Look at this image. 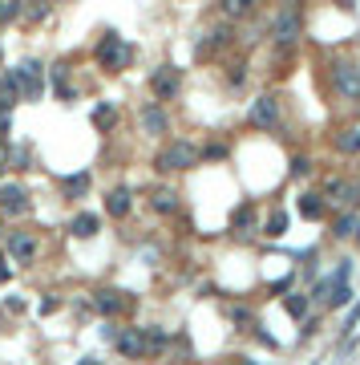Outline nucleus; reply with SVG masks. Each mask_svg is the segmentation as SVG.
Wrapping results in <instances>:
<instances>
[{"mask_svg":"<svg viewBox=\"0 0 360 365\" xmlns=\"http://www.w3.org/2000/svg\"><path fill=\"white\" fill-rule=\"evenodd\" d=\"M12 73V82H16V93H21V102H41V93H45V65L37 61V57H25L16 69H8Z\"/></svg>","mask_w":360,"mask_h":365,"instance_id":"1","label":"nucleus"},{"mask_svg":"<svg viewBox=\"0 0 360 365\" xmlns=\"http://www.w3.org/2000/svg\"><path fill=\"white\" fill-rule=\"evenodd\" d=\"M190 167H198V146H190V142H170V146H162L158 158H154V171H158V175L190 171Z\"/></svg>","mask_w":360,"mask_h":365,"instance_id":"2","label":"nucleus"},{"mask_svg":"<svg viewBox=\"0 0 360 365\" xmlns=\"http://www.w3.org/2000/svg\"><path fill=\"white\" fill-rule=\"evenodd\" d=\"M93 57H97V65H101V69H110V73H122V69L134 61V49L126 45L118 33H105V37L97 41V53H93Z\"/></svg>","mask_w":360,"mask_h":365,"instance_id":"3","label":"nucleus"},{"mask_svg":"<svg viewBox=\"0 0 360 365\" xmlns=\"http://www.w3.org/2000/svg\"><path fill=\"white\" fill-rule=\"evenodd\" d=\"M179 90H182V69L170 65V61H162V65L150 73V93H154L158 102H170Z\"/></svg>","mask_w":360,"mask_h":365,"instance_id":"4","label":"nucleus"},{"mask_svg":"<svg viewBox=\"0 0 360 365\" xmlns=\"http://www.w3.org/2000/svg\"><path fill=\"white\" fill-rule=\"evenodd\" d=\"M93 309H97L101 317H122V313L134 309V301H130V292H122V288H97V292H93Z\"/></svg>","mask_w":360,"mask_h":365,"instance_id":"5","label":"nucleus"},{"mask_svg":"<svg viewBox=\"0 0 360 365\" xmlns=\"http://www.w3.org/2000/svg\"><path fill=\"white\" fill-rule=\"evenodd\" d=\"M324 203L357 207V203H360V179H328V182H324Z\"/></svg>","mask_w":360,"mask_h":365,"instance_id":"6","label":"nucleus"},{"mask_svg":"<svg viewBox=\"0 0 360 365\" xmlns=\"http://www.w3.org/2000/svg\"><path fill=\"white\" fill-rule=\"evenodd\" d=\"M271 37H275L279 45H296V41H300V12H296L292 4L275 12V21H271Z\"/></svg>","mask_w":360,"mask_h":365,"instance_id":"7","label":"nucleus"},{"mask_svg":"<svg viewBox=\"0 0 360 365\" xmlns=\"http://www.w3.org/2000/svg\"><path fill=\"white\" fill-rule=\"evenodd\" d=\"M332 90L340 97H348V102H360V65H352V61L336 65L332 69Z\"/></svg>","mask_w":360,"mask_h":365,"instance_id":"8","label":"nucleus"},{"mask_svg":"<svg viewBox=\"0 0 360 365\" xmlns=\"http://www.w3.org/2000/svg\"><path fill=\"white\" fill-rule=\"evenodd\" d=\"M138 122H142V130L154 138H166L170 134V114L162 110V102H146L142 110H138Z\"/></svg>","mask_w":360,"mask_h":365,"instance_id":"9","label":"nucleus"},{"mask_svg":"<svg viewBox=\"0 0 360 365\" xmlns=\"http://www.w3.org/2000/svg\"><path fill=\"white\" fill-rule=\"evenodd\" d=\"M247 122H251L255 130H275V126H279V102H275L271 93L255 97V102H251V114H247Z\"/></svg>","mask_w":360,"mask_h":365,"instance_id":"10","label":"nucleus"},{"mask_svg":"<svg viewBox=\"0 0 360 365\" xmlns=\"http://www.w3.org/2000/svg\"><path fill=\"white\" fill-rule=\"evenodd\" d=\"M8 256L16 264H33L37 260V235L33 231H8Z\"/></svg>","mask_w":360,"mask_h":365,"instance_id":"11","label":"nucleus"},{"mask_svg":"<svg viewBox=\"0 0 360 365\" xmlns=\"http://www.w3.org/2000/svg\"><path fill=\"white\" fill-rule=\"evenodd\" d=\"M0 211L4 215H25L29 211V191L16 187V182H4L0 187Z\"/></svg>","mask_w":360,"mask_h":365,"instance_id":"12","label":"nucleus"},{"mask_svg":"<svg viewBox=\"0 0 360 365\" xmlns=\"http://www.w3.org/2000/svg\"><path fill=\"white\" fill-rule=\"evenodd\" d=\"M114 345H118V353L122 357H150V349H146V333L142 329H126V333H118L114 337Z\"/></svg>","mask_w":360,"mask_h":365,"instance_id":"13","label":"nucleus"},{"mask_svg":"<svg viewBox=\"0 0 360 365\" xmlns=\"http://www.w3.org/2000/svg\"><path fill=\"white\" fill-rule=\"evenodd\" d=\"M130 207H134V191H130V187H114V191L105 195V215H110V220H126Z\"/></svg>","mask_w":360,"mask_h":365,"instance_id":"14","label":"nucleus"},{"mask_svg":"<svg viewBox=\"0 0 360 365\" xmlns=\"http://www.w3.org/2000/svg\"><path fill=\"white\" fill-rule=\"evenodd\" d=\"M150 207H154L158 215H175V211H179V191H175V187H154V191H150Z\"/></svg>","mask_w":360,"mask_h":365,"instance_id":"15","label":"nucleus"},{"mask_svg":"<svg viewBox=\"0 0 360 365\" xmlns=\"http://www.w3.org/2000/svg\"><path fill=\"white\" fill-rule=\"evenodd\" d=\"M45 16H49V0H16V21L37 25V21H45Z\"/></svg>","mask_w":360,"mask_h":365,"instance_id":"16","label":"nucleus"},{"mask_svg":"<svg viewBox=\"0 0 360 365\" xmlns=\"http://www.w3.org/2000/svg\"><path fill=\"white\" fill-rule=\"evenodd\" d=\"M97 228H101V220H97L93 211H81V215H73V224H69V231H73L77 239H90V235H97Z\"/></svg>","mask_w":360,"mask_h":365,"instance_id":"17","label":"nucleus"},{"mask_svg":"<svg viewBox=\"0 0 360 365\" xmlns=\"http://www.w3.org/2000/svg\"><path fill=\"white\" fill-rule=\"evenodd\" d=\"M142 333H146V349H150V357H158V353H166V349H170L166 329H154V325H150V329H142Z\"/></svg>","mask_w":360,"mask_h":365,"instance_id":"18","label":"nucleus"},{"mask_svg":"<svg viewBox=\"0 0 360 365\" xmlns=\"http://www.w3.org/2000/svg\"><path fill=\"white\" fill-rule=\"evenodd\" d=\"M300 215L304 220H324V195H300Z\"/></svg>","mask_w":360,"mask_h":365,"instance_id":"19","label":"nucleus"},{"mask_svg":"<svg viewBox=\"0 0 360 365\" xmlns=\"http://www.w3.org/2000/svg\"><path fill=\"white\" fill-rule=\"evenodd\" d=\"M357 231H360V220L352 215V211H348V215H340V220L332 224V235H336V239H348V235H357Z\"/></svg>","mask_w":360,"mask_h":365,"instance_id":"20","label":"nucleus"},{"mask_svg":"<svg viewBox=\"0 0 360 365\" xmlns=\"http://www.w3.org/2000/svg\"><path fill=\"white\" fill-rule=\"evenodd\" d=\"M114 122H118V110H114L110 102H101V106L93 110V126H97V130H110Z\"/></svg>","mask_w":360,"mask_h":365,"instance_id":"21","label":"nucleus"},{"mask_svg":"<svg viewBox=\"0 0 360 365\" xmlns=\"http://www.w3.org/2000/svg\"><path fill=\"white\" fill-rule=\"evenodd\" d=\"M336 150H340V154H360V130H344V134H336Z\"/></svg>","mask_w":360,"mask_h":365,"instance_id":"22","label":"nucleus"},{"mask_svg":"<svg viewBox=\"0 0 360 365\" xmlns=\"http://www.w3.org/2000/svg\"><path fill=\"white\" fill-rule=\"evenodd\" d=\"M53 86H57V97H61V102L73 97V86H69V78H65V65H53Z\"/></svg>","mask_w":360,"mask_h":365,"instance_id":"23","label":"nucleus"},{"mask_svg":"<svg viewBox=\"0 0 360 365\" xmlns=\"http://www.w3.org/2000/svg\"><path fill=\"white\" fill-rule=\"evenodd\" d=\"M255 4H259V0H223V12L239 21V16H247V12H251Z\"/></svg>","mask_w":360,"mask_h":365,"instance_id":"24","label":"nucleus"},{"mask_svg":"<svg viewBox=\"0 0 360 365\" xmlns=\"http://www.w3.org/2000/svg\"><path fill=\"white\" fill-rule=\"evenodd\" d=\"M348 301H352V288H348L344 280H340V284H332V292H328V305H336V309H344Z\"/></svg>","mask_w":360,"mask_h":365,"instance_id":"25","label":"nucleus"},{"mask_svg":"<svg viewBox=\"0 0 360 365\" xmlns=\"http://www.w3.org/2000/svg\"><path fill=\"white\" fill-rule=\"evenodd\" d=\"M283 305H287V313H292V317H308V296H304V292L283 296Z\"/></svg>","mask_w":360,"mask_h":365,"instance_id":"26","label":"nucleus"},{"mask_svg":"<svg viewBox=\"0 0 360 365\" xmlns=\"http://www.w3.org/2000/svg\"><path fill=\"white\" fill-rule=\"evenodd\" d=\"M231 224H235V228H251V224H255V207H251V203H243V207L231 215Z\"/></svg>","mask_w":360,"mask_h":365,"instance_id":"27","label":"nucleus"},{"mask_svg":"<svg viewBox=\"0 0 360 365\" xmlns=\"http://www.w3.org/2000/svg\"><path fill=\"white\" fill-rule=\"evenodd\" d=\"M283 228H287V211H271V220H268V235L275 239V235H283Z\"/></svg>","mask_w":360,"mask_h":365,"instance_id":"28","label":"nucleus"},{"mask_svg":"<svg viewBox=\"0 0 360 365\" xmlns=\"http://www.w3.org/2000/svg\"><path fill=\"white\" fill-rule=\"evenodd\" d=\"M65 191H69V195H86V191H90V175H73V179H65Z\"/></svg>","mask_w":360,"mask_h":365,"instance_id":"29","label":"nucleus"},{"mask_svg":"<svg viewBox=\"0 0 360 365\" xmlns=\"http://www.w3.org/2000/svg\"><path fill=\"white\" fill-rule=\"evenodd\" d=\"M231 320H235V325H251V320H255V313H251L247 305H231Z\"/></svg>","mask_w":360,"mask_h":365,"instance_id":"30","label":"nucleus"},{"mask_svg":"<svg viewBox=\"0 0 360 365\" xmlns=\"http://www.w3.org/2000/svg\"><path fill=\"white\" fill-rule=\"evenodd\" d=\"M292 175H312V158L308 154H296L292 158Z\"/></svg>","mask_w":360,"mask_h":365,"instance_id":"31","label":"nucleus"},{"mask_svg":"<svg viewBox=\"0 0 360 365\" xmlns=\"http://www.w3.org/2000/svg\"><path fill=\"white\" fill-rule=\"evenodd\" d=\"M8 134H12V114L0 110V142H8Z\"/></svg>","mask_w":360,"mask_h":365,"instance_id":"32","label":"nucleus"},{"mask_svg":"<svg viewBox=\"0 0 360 365\" xmlns=\"http://www.w3.org/2000/svg\"><path fill=\"white\" fill-rule=\"evenodd\" d=\"M357 325H360V301L352 305V313H348V320H344V337H348V333H352Z\"/></svg>","mask_w":360,"mask_h":365,"instance_id":"33","label":"nucleus"},{"mask_svg":"<svg viewBox=\"0 0 360 365\" xmlns=\"http://www.w3.org/2000/svg\"><path fill=\"white\" fill-rule=\"evenodd\" d=\"M223 154H227L223 146H207V150H203V158H223Z\"/></svg>","mask_w":360,"mask_h":365,"instance_id":"34","label":"nucleus"},{"mask_svg":"<svg viewBox=\"0 0 360 365\" xmlns=\"http://www.w3.org/2000/svg\"><path fill=\"white\" fill-rule=\"evenodd\" d=\"M8 276L12 272H8V264H4V256H0V284H8Z\"/></svg>","mask_w":360,"mask_h":365,"instance_id":"35","label":"nucleus"},{"mask_svg":"<svg viewBox=\"0 0 360 365\" xmlns=\"http://www.w3.org/2000/svg\"><path fill=\"white\" fill-rule=\"evenodd\" d=\"M8 21V0H0V25Z\"/></svg>","mask_w":360,"mask_h":365,"instance_id":"36","label":"nucleus"}]
</instances>
